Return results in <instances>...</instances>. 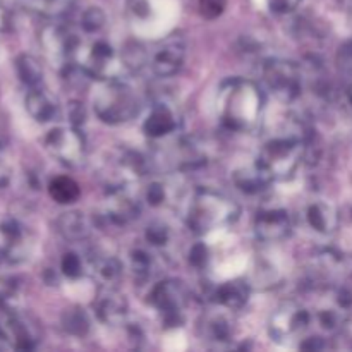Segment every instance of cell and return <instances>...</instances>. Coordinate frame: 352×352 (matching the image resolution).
Segmentation results:
<instances>
[{"mask_svg":"<svg viewBox=\"0 0 352 352\" xmlns=\"http://www.w3.org/2000/svg\"><path fill=\"white\" fill-rule=\"evenodd\" d=\"M16 71L21 81L30 88H38L43 81V67L40 60L30 54H21L16 58Z\"/></svg>","mask_w":352,"mask_h":352,"instance_id":"25","label":"cell"},{"mask_svg":"<svg viewBox=\"0 0 352 352\" xmlns=\"http://www.w3.org/2000/svg\"><path fill=\"white\" fill-rule=\"evenodd\" d=\"M93 109L102 122L117 126L129 122L140 113V100L127 82L110 78L103 79L93 96Z\"/></svg>","mask_w":352,"mask_h":352,"instance_id":"3","label":"cell"},{"mask_svg":"<svg viewBox=\"0 0 352 352\" xmlns=\"http://www.w3.org/2000/svg\"><path fill=\"white\" fill-rule=\"evenodd\" d=\"M292 229L291 217L284 208H265L254 219V232L263 243H280Z\"/></svg>","mask_w":352,"mask_h":352,"instance_id":"11","label":"cell"},{"mask_svg":"<svg viewBox=\"0 0 352 352\" xmlns=\"http://www.w3.org/2000/svg\"><path fill=\"white\" fill-rule=\"evenodd\" d=\"M45 146L65 165H78L85 158V138L78 127H55L45 136Z\"/></svg>","mask_w":352,"mask_h":352,"instance_id":"8","label":"cell"},{"mask_svg":"<svg viewBox=\"0 0 352 352\" xmlns=\"http://www.w3.org/2000/svg\"><path fill=\"white\" fill-rule=\"evenodd\" d=\"M261 76L267 88L280 102L292 103L301 96L305 76L296 62L285 58H268L261 67Z\"/></svg>","mask_w":352,"mask_h":352,"instance_id":"5","label":"cell"},{"mask_svg":"<svg viewBox=\"0 0 352 352\" xmlns=\"http://www.w3.org/2000/svg\"><path fill=\"white\" fill-rule=\"evenodd\" d=\"M144 237H146L148 244H151V246L164 248L167 246L168 241H170V230H168V227L164 226V223L155 222L146 227Z\"/></svg>","mask_w":352,"mask_h":352,"instance_id":"31","label":"cell"},{"mask_svg":"<svg viewBox=\"0 0 352 352\" xmlns=\"http://www.w3.org/2000/svg\"><path fill=\"white\" fill-rule=\"evenodd\" d=\"M107 215L113 223H126L140 215V201L127 191L124 184L112 186L109 191Z\"/></svg>","mask_w":352,"mask_h":352,"instance_id":"12","label":"cell"},{"mask_svg":"<svg viewBox=\"0 0 352 352\" xmlns=\"http://www.w3.org/2000/svg\"><path fill=\"white\" fill-rule=\"evenodd\" d=\"M93 275L102 282L105 287H113L122 277V263L116 256H100L91 261Z\"/></svg>","mask_w":352,"mask_h":352,"instance_id":"23","label":"cell"},{"mask_svg":"<svg viewBox=\"0 0 352 352\" xmlns=\"http://www.w3.org/2000/svg\"><path fill=\"white\" fill-rule=\"evenodd\" d=\"M69 119H71V126L78 127V129L86 122V112L82 103L79 102L69 103Z\"/></svg>","mask_w":352,"mask_h":352,"instance_id":"38","label":"cell"},{"mask_svg":"<svg viewBox=\"0 0 352 352\" xmlns=\"http://www.w3.org/2000/svg\"><path fill=\"white\" fill-rule=\"evenodd\" d=\"M23 301V285L17 277L0 278V305L9 313L19 311Z\"/></svg>","mask_w":352,"mask_h":352,"instance_id":"26","label":"cell"},{"mask_svg":"<svg viewBox=\"0 0 352 352\" xmlns=\"http://www.w3.org/2000/svg\"><path fill=\"white\" fill-rule=\"evenodd\" d=\"M210 260V253H208V248L205 244H195L189 251V263L196 268H205L208 265Z\"/></svg>","mask_w":352,"mask_h":352,"instance_id":"36","label":"cell"},{"mask_svg":"<svg viewBox=\"0 0 352 352\" xmlns=\"http://www.w3.org/2000/svg\"><path fill=\"white\" fill-rule=\"evenodd\" d=\"M272 181L274 179L258 164H254L253 167H244L234 172V184L237 186V189L248 192V195H256V192L263 191Z\"/></svg>","mask_w":352,"mask_h":352,"instance_id":"21","label":"cell"},{"mask_svg":"<svg viewBox=\"0 0 352 352\" xmlns=\"http://www.w3.org/2000/svg\"><path fill=\"white\" fill-rule=\"evenodd\" d=\"M131 265H133L134 277L140 278V280H148V278L153 275V258H151V254H148L146 251H133V254H131Z\"/></svg>","mask_w":352,"mask_h":352,"instance_id":"30","label":"cell"},{"mask_svg":"<svg viewBox=\"0 0 352 352\" xmlns=\"http://www.w3.org/2000/svg\"><path fill=\"white\" fill-rule=\"evenodd\" d=\"M337 64L344 74L352 76V40L346 41L337 52Z\"/></svg>","mask_w":352,"mask_h":352,"instance_id":"35","label":"cell"},{"mask_svg":"<svg viewBox=\"0 0 352 352\" xmlns=\"http://www.w3.org/2000/svg\"><path fill=\"white\" fill-rule=\"evenodd\" d=\"M62 327L74 337H85L89 330V316L82 308H71L62 315Z\"/></svg>","mask_w":352,"mask_h":352,"instance_id":"27","label":"cell"},{"mask_svg":"<svg viewBox=\"0 0 352 352\" xmlns=\"http://www.w3.org/2000/svg\"><path fill=\"white\" fill-rule=\"evenodd\" d=\"M57 230L67 241H85L93 230V220L86 213L72 210L58 217Z\"/></svg>","mask_w":352,"mask_h":352,"instance_id":"17","label":"cell"},{"mask_svg":"<svg viewBox=\"0 0 352 352\" xmlns=\"http://www.w3.org/2000/svg\"><path fill=\"white\" fill-rule=\"evenodd\" d=\"M347 107H349V110L352 113V88L347 91Z\"/></svg>","mask_w":352,"mask_h":352,"instance_id":"40","label":"cell"},{"mask_svg":"<svg viewBox=\"0 0 352 352\" xmlns=\"http://www.w3.org/2000/svg\"><path fill=\"white\" fill-rule=\"evenodd\" d=\"M120 58H122L124 65L134 72L141 71V69L148 64L146 50H144L140 43H136V41H131V43H127L126 47H124Z\"/></svg>","mask_w":352,"mask_h":352,"instance_id":"29","label":"cell"},{"mask_svg":"<svg viewBox=\"0 0 352 352\" xmlns=\"http://www.w3.org/2000/svg\"><path fill=\"white\" fill-rule=\"evenodd\" d=\"M81 55V69L91 78L100 79H110L116 74L117 67V54L113 50L112 45L107 40L91 41L85 52H79L78 57Z\"/></svg>","mask_w":352,"mask_h":352,"instance_id":"9","label":"cell"},{"mask_svg":"<svg viewBox=\"0 0 352 352\" xmlns=\"http://www.w3.org/2000/svg\"><path fill=\"white\" fill-rule=\"evenodd\" d=\"M3 258H6V253H3V251H0V261H2Z\"/></svg>","mask_w":352,"mask_h":352,"instance_id":"42","label":"cell"},{"mask_svg":"<svg viewBox=\"0 0 352 352\" xmlns=\"http://www.w3.org/2000/svg\"><path fill=\"white\" fill-rule=\"evenodd\" d=\"M239 217V206L222 192L198 189L192 192L186 208V222L196 234H208L234 223Z\"/></svg>","mask_w":352,"mask_h":352,"instance_id":"2","label":"cell"},{"mask_svg":"<svg viewBox=\"0 0 352 352\" xmlns=\"http://www.w3.org/2000/svg\"><path fill=\"white\" fill-rule=\"evenodd\" d=\"M302 349H313V351H318V349H325L327 344L323 342L322 337H309V339H306L305 342L301 344Z\"/></svg>","mask_w":352,"mask_h":352,"instance_id":"39","label":"cell"},{"mask_svg":"<svg viewBox=\"0 0 352 352\" xmlns=\"http://www.w3.org/2000/svg\"><path fill=\"white\" fill-rule=\"evenodd\" d=\"M60 270L67 278H78L82 275V261L76 253H65L60 260Z\"/></svg>","mask_w":352,"mask_h":352,"instance_id":"32","label":"cell"},{"mask_svg":"<svg viewBox=\"0 0 352 352\" xmlns=\"http://www.w3.org/2000/svg\"><path fill=\"white\" fill-rule=\"evenodd\" d=\"M186 40L181 34H170L160 43L151 57V69L158 78L175 76L186 60Z\"/></svg>","mask_w":352,"mask_h":352,"instance_id":"10","label":"cell"},{"mask_svg":"<svg viewBox=\"0 0 352 352\" xmlns=\"http://www.w3.org/2000/svg\"><path fill=\"white\" fill-rule=\"evenodd\" d=\"M305 220L313 232L320 236H332L339 227V213L329 201H311L305 210Z\"/></svg>","mask_w":352,"mask_h":352,"instance_id":"13","label":"cell"},{"mask_svg":"<svg viewBox=\"0 0 352 352\" xmlns=\"http://www.w3.org/2000/svg\"><path fill=\"white\" fill-rule=\"evenodd\" d=\"M346 309L340 308L339 305L337 308H323L316 313V323L322 330L333 333L342 329L344 322H346Z\"/></svg>","mask_w":352,"mask_h":352,"instance_id":"28","label":"cell"},{"mask_svg":"<svg viewBox=\"0 0 352 352\" xmlns=\"http://www.w3.org/2000/svg\"><path fill=\"white\" fill-rule=\"evenodd\" d=\"M227 7V0H199V12L205 19H217Z\"/></svg>","mask_w":352,"mask_h":352,"instance_id":"34","label":"cell"},{"mask_svg":"<svg viewBox=\"0 0 352 352\" xmlns=\"http://www.w3.org/2000/svg\"><path fill=\"white\" fill-rule=\"evenodd\" d=\"M227 311L229 309L210 313L203 322V337L215 346H226L234 339V333H236L232 316Z\"/></svg>","mask_w":352,"mask_h":352,"instance_id":"16","label":"cell"},{"mask_svg":"<svg viewBox=\"0 0 352 352\" xmlns=\"http://www.w3.org/2000/svg\"><path fill=\"white\" fill-rule=\"evenodd\" d=\"M146 199L151 206H160L165 201V186L160 182H153L151 186H148L146 191Z\"/></svg>","mask_w":352,"mask_h":352,"instance_id":"37","label":"cell"},{"mask_svg":"<svg viewBox=\"0 0 352 352\" xmlns=\"http://www.w3.org/2000/svg\"><path fill=\"white\" fill-rule=\"evenodd\" d=\"M188 291L177 280H164L151 289L150 302L160 315L162 323L177 329L186 322Z\"/></svg>","mask_w":352,"mask_h":352,"instance_id":"7","label":"cell"},{"mask_svg":"<svg viewBox=\"0 0 352 352\" xmlns=\"http://www.w3.org/2000/svg\"><path fill=\"white\" fill-rule=\"evenodd\" d=\"M2 236L6 237V258L12 261H19L26 258V237H24V229L17 220L9 219L0 227Z\"/></svg>","mask_w":352,"mask_h":352,"instance_id":"22","label":"cell"},{"mask_svg":"<svg viewBox=\"0 0 352 352\" xmlns=\"http://www.w3.org/2000/svg\"><path fill=\"white\" fill-rule=\"evenodd\" d=\"M48 192L58 205H71V203L78 201V198L81 196V188L72 177L58 175L48 184Z\"/></svg>","mask_w":352,"mask_h":352,"instance_id":"24","label":"cell"},{"mask_svg":"<svg viewBox=\"0 0 352 352\" xmlns=\"http://www.w3.org/2000/svg\"><path fill=\"white\" fill-rule=\"evenodd\" d=\"M96 318L110 327L120 325L127 316V301L113 287H105L95 302Z\"/></svg>","mask_w":352,"mask_h":352,"instance_id":"14","label":"cell"},{"mask_svg":"<svg viewBox=\"0 0 352 352\" xmlns=\"http://www.w3.org/2000/svg\"><path fill=\"white\" fill-rule=\"evenodd\" d=\"M311 323L308 309L298 301H285L272 313L268 333L278 344H292L301 339Z\"/></svg>","mask_w":352,"mask_h":352,"instance_id":"6","label":"cell"},{"mask_svg":"<svg viewBox=\"0 0 352 352\" xmlns=\"http://www.w3.org/2000/svg\"><path fill=\"white\" fill-rule=\"evenodd\" d=\"M217 109L227 129L253 133L263 119L265 96L256 82L244 78H229L220 86Z\"/></svg>","mask_w":352,"mask_h":352,"instance_id":"1","label":"cell"},{"mask_svg":"<svg viewBox=\"0 0 352 352\" xmlns=\"http://www.w3.org/2000/svg\"><path fill=\"white\" fill-rule=\"evenodd\" d=\"M306 143L291 134H284L265 143L258 155L256 164L272 179H289L301 164L306 151Z\"/></svg>","mask_w":352,"mask_h":352,"instance_id":"4","label":"cell"},{"mask_svg":"<svg viewBox=\"0 0 352 352\" xmlns=\"http://www.w3.org/2000/svg\"><path fill=\"white\" fill-rule=\"evenodd\" d=\"M215 301L223 309L239 311L250 301V284L244 280H229L220 285L215 292Z\"/></svg>","mask_w":352,"mask_h":352,"instance_id":"19","label":"cell"},{"mask_svg":"<svg viewBox=\"0 0 352 352\" xmlns=\"http://www.w3.org/2000/svg\"><path fill=\"white\" fill-rule=\"evenodd\" d=\"M26 110L36 122H52L58 116V105L45 89L31 88L26 95Z\"/></svg>","mask_w":352,"mask_h":352,"instance_id":"18","label":"cell"},{"mask_svg":"<svg viewBox=\"0 0 352 352\" xmlns=\"http://www.w3.org/2000/svg\"><path fill=\"white\" fill-rule=\"evenodd\" d=\"M6 339H7V336H3L2 330H0V340H6Z\"/></svg>","mask_w":352,"mask_h":352,"instance_id":"41","label":"cell"},{"mask_svg":"<svg viewBox=\"0 0 352 352\" xmlns=\"http://www.w3.org/2000/svg\"><path fill=\"white\" fill-rule=\"evenodd\" d=\"M179 127V119L167 103H157L143 122V131L151 140L170 136Z\"/></svg>","mask_w":352,"mask_h":352,"instance_id":"15","label":"cell"},{"mask_svg":"<svg viewBox=\"0 0 352 352\" xmlns=\"http://www.w3.org/2000/svg\"><path fill=\"white\" fill-rule=\"evenodd\" d=\"M81 26L86 34H96L98 31H102L103 26H105V16H103L98 9L88 10V12L82 16Z\"/></svg>","mask_w":352,"mask_h":352,"instance_id":"33","label":"cell"},{"mask_svg":"<svg viewBox=\"0 0 352 352\" xmlns=\"http://www.w3.org/2000/svg\"><path fill=\"white\" fill-rule=\"evenodd\" d=\"M9 336L17 349H33L38 342V330L28 318L19 315V311L10 313Z\"/></svg>","mask_w":352,"mask_h":352,"instance_id":"20","label":"cell"}]
</instances>
